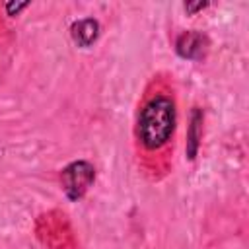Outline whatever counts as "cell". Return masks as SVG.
<instances>
[{
  "instance_id": "1",
  "label": "cell",
  "mask_w": 249,
  "mask_h": 249,
  "mask_svg": "<svg viewBox=\"0 0 249 249\" xmlns=\"http://www.w3.org/2000/svg\"><path fill=\"white\" fill-rule=\"evenodd\" d=\"M177 123L175 101L169 95H152L138 115V140L146 150H160L173 136Z\"/></svg>"
},
{
  "instance_id": "2",
  "label": "cell",
  "mask_w": 249,
  "mask_h": 249,
  "mask_svg": "<svg viewBox=\"0 0 249 249\" xmlns=\"http://www.w3.org/2000/svg\"><path fill=\"white\" fill-rule=\"evenodd\" d=\"M93 179H95V169L86 160H78V161L68 163L60 173L62 191L70 200H80L88 193V189L91 187Z\"/></svg>"
},
{
  "instance_id": "3",
  "label": "cell",
  "mask_w": 249,
  "mask_h": 249,
  "mask_svg": "<svg viewBox=\"0 0 249 249\" xmlns=\"http://www.w3.org/2000/svg\"><path fill=\"white\" fill-rule=\"evenodd\" d=\"M208 49V39L200 31H185L175 41V51L187 60H200Z\"/></svg>"
},
{
  "instance_id": "4",
  "label": "cell",
  "mask_w": 249,
  "mask_h": 249,
  "mask_svg": "<svg viewBox=\"0 0 249 249\" xmlns=\"http://www.w3.org/2000/svg\"><path fill=\"white\" fill-rule=\"evenodd\" d=\"M202 124H204V111L200 107H193L189 117V128H187V142H185V154L193 161L198 156L200 140H202Z\"/></svg>"
},
{
  "instance_id": "5",
  "label": "cell",
  "mask_w": 249,
  "mask_h": 249,
  "mask_svg": "<svg viewBox=\"0 0 249 249\" xmlns=\"http://www.w3.org/2000/svg\"><path fill=\"white\" fill-rule=\"evenodd\" d=\"M99 35V23L93 18L80 19L72 25V39L78 47H89Z\"/></svg>"
},
{
  "instance_id": "6",
  "label": "cell",
  "mask_w": 249,
  "mask_h": 249,
  "mask_svg": "<svg viewBox=\"0 0 249 249\" xmlns=\"http://www.w3.org/2000/svg\"><path fill=\"white\" fill-rule=\"evenodd\" d=\"M23 8H27V2H21V4H14V2H10V4H6V12H8L10 16H14V12L18 14V12L23 10Z\"/></svg>"
},
{
  "instance_id": "7",
  "label": "cell",
  "mask_w": 249,
  "mask_h": 249,
  "mask_svg": "<svg viewBox=\"0 0 249 249\" xmlns=\"http://www.w3.org/2000/svg\"><path fill=\"white\" fill-rule=\"evenodd\" d=\"M206 6H208V2H196V4H191V2H187V4H185V10L193 14V12H198V10L206 8Z\"/></svg>"
}]
</instances>
